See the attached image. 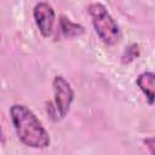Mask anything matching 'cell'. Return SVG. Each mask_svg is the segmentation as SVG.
Masks as SVG:
<instances>
[{"label": "cell", "instance_id": "obj_1", "mask_svg": "<svg viewBox=\"0 0 155 155\" xmlns=\"http://www.w3.org/2000/svg\"><path fill=\"white\" fill-rule=\"evenodd\" d=\"M10 116L18 139L27 147L42 149L50 145V136L38 116L24 104H13Z\"/></svg>", "mask_w": 155, "mask_h": 155}, {"label": "cell", "instance_id": "obj_2", "mask_svg": "<svg viewBox=\"0 0 155 155\" xmlns=\"http://www.w3.org/2000/svg\"><path fill=\"white\" fill-rule=\"evenodd\" d=\"M87 11L99 39L108 46L115 45L120 39V28L107 7L101 2H92L88 5Z\"/></svg>", "mask_w": 155, "mask_h": 155}, {"label": "cell", "instance_id": "obj_3", "mask_svg": "<svg viewBox=\"0 0 155 155\" xmlns=\"http://www.w3.org/2000/svg\"><path fill=\"white\" fill-rule=\"evenodd\" d=\"M53 94H54V105L56 111L59 117H65L68 114L71 103L74 101V90L68 80L62 75H56L52 81Z\"/></svg>", "mask_w": 155, "mask_h": 155}, {"label": "cell", "instance_id": "obj_4", "mask_svg": "<svg viewBox=\"0 0 155 155\" xmlns=\"http://www.w3.org/2000/svg\"><path fill=\"white\" fill-rule=\"evenodd\" d=\"M35 24L42 36L48 38L52 34L56 19V12L48 2H38L33 10Z\"/></svg>", "mask_w": 155, "mask_h": 155}, {"label": "cell", "instance_id": "obj_5", "mask_svg": "<svg viewBox=\"0 0 155 155\" xmlns=\"http://www.w3.org/2000/svg\"><path fill=\"white\" fill-rule=\"evenodd\" d=\"M137 86L145 94L149 105L154 103V86H155V75L151 71H144L137 78Z\"/></svg>", "mask_w": 155, "mask_h": 155}, {"label": "cell", "instance_id": "obj_6", "mask_svg": "<svg viewBox=\"0 0 155 155\" xmlns=\"http://www.w3.org/2000/svg\"><path fill=\"white\" fill-rule=\"evenodd\" d=\"M59 29H61L62 35L67 39L76 38L85 33V28L81 24L71 22L65 16H61V18H59Z\"/></svg>", "mask_w": 155, "mask_h": 155}, {"label": "cell", "instance_id": "obj_7", "mask_svg": "<svg viewBox=\"0 0 155 155\" xmlns=\"http://www.w3.org/2000/svg\"><path fill=\"white\" fill-rule=\"evenodd\" d=\"M139 56V48L137 44H131L130 46L126 47V50L122 53V63H130L132 62L134 58H137Z\"/></svg>", "mask_w": 155, "mask_h": 155}, {"label": "cell", "instance_id": "obj_8", "mask_svg": "<svg viewBox=\"0 0 155 155\" xmlns=\"http://www.w3.org/2000/svg\"><path fill=\"white\" fill-rule=\"evenodd\" d=\"M144 144H145V147L149 149V154H150V155H154V137L145 138V139H144Z\"/></svg>", "mask_w": 155, "mask_h": 155}, {"label": "cell", "instance_id": "obj_9", "mask_svg": "<svg viewBox=\"0 0 155 155\" xmlns=\"http://www.w3.org/2000/svg\"><path fill=\"white\" fill-rule=\"evenodd\" d=\"M0 143L4 145L5 144V136H4V131H2V127L0 125Z\"/></svg>", "mask_w": 155, "mask_h": 155}, {"label": "cell", "instance_id": "obj_10", "mask_svg": "<svg viewBox=\"0 0 155 155\" xmlns=\"http://www.w3.org/2000/svg\"><path fill=\"white\" fill-rule=\"evenodd\" d=\"M0 40H1V39H0Z\"/></svg>", "mask_w": 155, "mask_h": 155}]
</instances>
